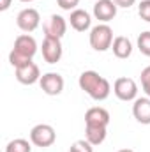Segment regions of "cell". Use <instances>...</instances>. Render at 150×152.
<instances>
[{"label": "cell", "mask_w": 150, "mask_h": 152, "mask_svg": "<svg viewBox=\"0 0 150 152\" xmlns=\"http://www.w3.org/2000/svg\"><path fill=\"white\" fill-rule=\"evenodd\" d=\"M69 152H94V145L88 143L87 140H76L71 145Z\"/></svg>", "instance_id": "d6986e66"}, {"label": "cell", "mask_w": 150, "mask_h": 152, "mask_svg": "<svg viewBox=\"0 0 150 152\" xmlns=\"http://www.w3.org/2000/svg\"><path fill=\"white\" fill-rule=\"evenodd\" d=\"M36 53H37V42H36V39L32 37V36H28V34H21L14 41V48L9 53V62L16 69L20 66H25V64L32 62V58H34Z\"/></svg>", "instance_id": "7a4b0ae2"}, {"label": "cell", "mask_w": 150, "mask_h": 152, "mask_svg": "<svg viewBox=\"0 0 150 152\" xmlns=\"http://www.w3.org/2000/svg\"><path fill=\"white\" fill-rule=\"evenodd\" d=\"M140 80H141V88H143V92L147 94V97H150V66H147V67L141 71Z\"/></svg>", "instance_id": "ffe728a7"}, {"label": "cell", "mask_w": 150, "mask_h": 152, "mask_svg": "<svg viewBox=\"0 0 150 152\" xmlns=\"http://www.w3.org/2000/svg\"><path fill=\"white\" fill-rule=\"evenodd\" d=\"M41 51H42V58H44L48 64H57V62H60L62 53H64L60 39L48 37V36H44L42 46H41Z\"/></svg>", "instance_id": "52a82bcc"}, {"label": "cell", "mask_w": 150, "mask_h": 152, "mask_svg": "<svg viewBox=\"0 0 150 152\" xmlns=\"http://www.w3.org/2000/svg\"><path fill=\"white\" fill-rule=\"evenodd\" d=\"M111 50L117 58H129L131 53H133V42L125 36H118V37L113 39Z\"/></svg>", "instance_id": "9a60e30c"}, {"label": "cell", "mask_w": 150, "mask_h": 152, "mask_svg": "<svg viewBox=\"0 0 150 152\" xmlns=\"http://www.w3.org/2000/svg\"><path fill=\"white\" fill-rule=\"evenodd\" d=\"M5 152H32V142H28L25 138L11 140L5 147Z\"/></svg>", "instance_id": "e0dca14e"}, {"label": "cell", "mask_w": 150, "mask_h": 152, "mask_svg": "<svg viewBox=\"0 0 150 152\" xmlns=\"http://www.w3.org/2000/svg\"><path fill=\"white\" fill-rule=\"evenodd\" d=\"M16 25L20 27V30H23L27 34L34 32L41 25V14H39V11L34 9V7H27V9L20 11L18 16H16Z\"/></svg>", "instance_id": "8992f818"}, {"label": "cell", "mask_w": 150, "mask_h": 152, "mask_svg": "<svg viewBox=\"0 0 150 152\" xmlns=\"http://www.w3.org/2000/svg\"><path fill=\"white\" fill-rule=\"evenodd\" d=\"M69 23L76 32H87L92 25V18L85 9H74V11H71Z\"/></svg>", "instance_id": "4fadbf2b"}, {"label": "cell", "mask_w": 150, "mask_h": 152, "mask_svg": "<svg viewBox=\"0 0 150 152\" xmlns=\"http://www.w3.org/2000/svg\"><path fill=\"white\" fill-rule=\"evenodd\" d=\"M117 9H118V5L113 0H97L94 4V16H95V20L108 23L117 16Z\"/></svg>", "instance_id": "8fae6325"}, {"label": "cell", "mask_w": 150, "mask_h": 152, "mask_svg": "<svg viewBox=\"0 0 150 152\" xmlns=\"http://www.w3.org/2000/svg\"><path fill=\"white\" fill-rule=\"evenodd\" d=\"M110 112L103 106H94L88 108L85 113V124L87 126H99V127H108L110 124Z\"/></svg>", "instance_id": "7c38bea8"}, {"label": "cell", "mask_w": 150, "mask_h": 152, "mask_svg": "<svg viewBox=\"0 0 150 152\" xmlns=\"http://www.w3.org/2000/svg\"><path fill=\"white\" fill-rule=\"evenodd\" d=\"M133 115L140 124H150V97H138L133 104Z\"/></svg>", "instance_id": "5bb4252c"}, {"label": "cell", "mask_w": 150, "mask_h": 152, "mask_svg": "<svg viewBox=\"0 0 150 152\" xmlns=\"http://www.w3.org/2000/svg\"><path fill=\"white\" fill-rule=\"evenodd\" d=\"M78 85L79 88L88 94L94 101H104L110 97L111 94V85L110 81L101 76L97 71H83L79 75V80H78Z\"/></svg>", "instance_id": "6da1fadb"}, {"label": "cell", "mask_w": 150, "mask_h": 152, "mask_svg": "<svg viewBox=\"0 0 150 152\" xmlns=\"http://www.w3.org/2000/svg\"><path fill=\"white\" fill-rule=\"evenodd\" d=\"M55 140H57V133L50 124H37L30 131V142L36 147H41V149L51 147Z\"/></svg>", "instance_id": "277c9868"}, {"label": "cell", "mask_w": 150, "mask_h": 152, "mask_svg": "<svg viewBox=\"0 0 150 152\" xmlns=\"http://www.w3.org/2000/svg\"><path fill=\"white\" fill-rule=\"evenodd\" d=\"M58 7L64 9V11H74L76 5L79 4V0H57Z\"/></svg>", "instance_id": "7402d4cb"}, {"label": "cell", "mask_w": 150, "mask_h": 152, "mask_svg": "<svg viewBox=\"0 0 150 152\" xmlns=\"http://www.w3.org/2000/svg\"><path fill=\"white\" fill-rule=\"evenodd\" d=\"M16 73V80L23 85H34L41 80V71H39V66L34 62H28L25 66H20L14 69Z\"/></svg>", "instance_id": "30bf717a"}, {"label": "cell", "mask_w": 150, "mask_h": 152, "mask_svg": "<svg viewBox=\"0 0 150 152\" xmlns=\"http://www.w3.org/2000/svg\"><path fill=\"white\" fill-rule=\"evenodd\" d=\"M42 28H44V34H46L48 37L62 39L66 36V32H67V21H66V18H62L60 14H51V16L44 21Z\"/></svg>", "instance_id": "9c48e42d"}, {"label": "cell", "mask_w": 150, "mask_h": 152, "mask_svg": "<svg viewBox=\"0 0 150 152\" xmlns=\"http://www.w3.org/2000/svg\"><path fill=\"white\" fill-rule=\"evenodd\" d=\"M118 152H134L133 149H122V151H118Z\"/></svg>", "instance_id": "d4e9b609"}, {"label": "cell", "mask_w": 150, "mask_h": 152, "mask_svg": "<svg viewBox=\"0 0 150 152\" xmlns=\"http://www.w3.org/2000/svg\"><path fill=\"white\" fill-rule=\"evenodd\" d=\"M118 7H124V9H129L131 5H134V2L136 0H113Z\"/></svg>", "instance_id": "603a6c76"}, {"label": "cell", "mask_w": 150, "mask_h": 152, "mask_svg": "<svg viewBox=\"0 0 150 152\" xmlns=\"http://www.w3.org/2000/svg\"><path fill=\"white\" fill-rule=\"evenodd\" d=\"M88 41H90V46H92L95 51H106V50H110L111 44H113L111 27L106 25V23H99V25L92 27L90 36H88Z\"/></svg>", "instance_id": "3957f363"}, {"label": "cell", "mask_w": 150, "mask_h": 152, "mask_svg": "<svg viewBox=\"0 0 150 152\" xmlns=\"http://www.w3.org/2000/svg\"><path fill=\"white\" fill-rule=\"evenodd\" d=\"M113 92L120 101H125V103L138 99V85L133 78H127V76H122V78L115 80Z\"/></svg>", "instance_id": "5b68a950"}, {"label": "cell", "mask_w": 150, "mask_h": 152, "mask_svg": "<svg viewBox=\"0 0 150 152\" xmlns=\"http://www.w3.org/2000/svg\"><path fill=\"white\" fill-rule=\"evenodd\" d=\"M39 85H41V88H42L44 94H48V96H58L64 90V78L58 73H46V75L41 76Z\"/></svg>", "instance_id": "ba28073f"}, {"label": "cell", "mask_w": 150, "mask_h": 152, "mask_svg": "<svg viewBox=\"0 0 150 152\" xmlns=\"http://www.w3.org/2000/svg\"><path fill=\"white\" fill-rule=\"evenodd\" d=\"M138 50L143 55L150 57V32H141L140 34V37H138Z\"/></svg>", "instance_id": "ac0fdd59"}, {"label": "cell", "mask_w": 150, "mask_h": 152, "mask_svg": "<svg viewBox=\"0 0 150 152\" xmlns=\"http://www.w3.org/2000/svg\"><path fill=\"white\" fill-rule=\"evenodd\" d=\"M138 14L141 20L150 23V0H141V4L138 5Z\"/></svg>", "instance_id": "44dd1931"}, {"label": "cell", "mask_w": 150, "mask_h": 152, "mask_svg": "<svg viewBox=\"0 0 150 152\" xmlns=\"http://www.w3.org/2000/svg\"><path fill=\"white\" fill-rule=\"evenodd\" d=\"M11 2H12V0H0V11H2V12L7 11V9L11 7Z\"/></svg>", "instance_id": "cb8c5ba5"}, {"label": "cell", "mask_w": 150, "mask_h": 152, "mask_svg": "<svg viewBox=\"0 0 150 152\" xmlns=\"http://www.w3.org/2000/svg\"><path fill=\"white\" fill-rule=\"evenodd\" d=\"M106 134H108V127H99V126H87L85 127V140L88 143H92L94 147L101 145L106 140Z\"/></svg>", "instance_id": "2e32d148"}, {"label": "cell", "mask_w": 150, "mask_h": 152, "mask_svg": "<svg viewBox=\"0 0 150 152\" xmlns=\"http://www.w3.org/2000/svg\"><path fill=\"white\" fill-rule=\"evenodd\" d=\"M20 2H34V0H20Z\"/></svg>", "instance_id": "484cf974"}]
</instances>
